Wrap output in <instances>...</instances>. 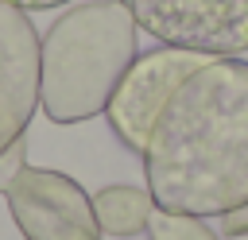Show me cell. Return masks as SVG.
<instances>
[{"label":"cell","instance_id":"obj_1","mask_svg":"<svg viewBox=\"0 0 248 240\" xmlns=\"http://www.w3.org/2000/svg\"><path fill=\"white\" fill-rule=\"evenodd\" d=\"M143 182L155 209L225 217L248 201V58H205L163 105Z\"/></svg>","mask_w":248,"mask_h":240},{"label":"cell","instance_id":"obj_2","mask_svg":"<svg viewBox=\"0 0 248 240\" xmlns=\"http://www.w3.org/2000/svg\"><path fill=\"white\" fill-rule=\"evenodd\" d=\"M136 19L120 0H89L62 12L43 35L39 108L54 124H81L108 108L136 62Z\"/></svg>","mask_w":248,"mask_h":240},{"label":"cell","instance_id":"obj_3","mask_svg":"<svg viewBox=\"0 0 248 240\" xmlns=\"http://www.w3.org/2000/svg\"><path fill=\"white\" fill-rule=\"evenodd\" d=\"M136 27L202 58H240L248 50V0H120Z\"/></svg>","mask_w":248,"mask_h":240},{"label":"cell","instance_id":"obj_4","mask_svg":"<svg viewBox=\"0 0 248 240\" xmlns=\"http://www.w3.org/2000/svg\"><path fill=\"white\" fill-rule=\"evenodd\" d=\"M8 213L23 240H101L93 197L62 170L19 166L4 190Z\"/></svg>","mask_w":248,"mask_h":240},{"label":"cell","instance_id":"obj_5","mask_svg":"<svg viewBox=\"0 0 248 240\" xmlns=\"http://www.w3.org/2000/svg\"><path fill=\"white\" fill-rule=\"evenodd\" d=\"M205 58L202 54H190V50H178V46H159V50H147V54H136V62L128 66V74L120 77L105 116H108V128L112 135L143 155L147 147V135L163 112V105L170 101V93L202 66Z\"/></svg>","mask_w":248,"mask_h":240},{"label":"cell","instance_id":"obj_6","mask_svg":"<svg viewBox=\"0 0 248 240\" xmlns=\"http://www.w3.org/2000/svg\"><path fill=\"white\" fill-rule=\"evenodd\" d=\"M43 85V39L31 15L0 0V155L12 151L35 108Z\"/></svg>","mask_w":248,"mask_h":240},{"label":"cell","instance_id":"obj_7","mask_svg":"<svg viewBox=\"0 0 248 240\" xmlns=\"http://www.w3.org/2000/svg\"><path fill=\"white\" fill-rule=\"evenodd\" d=\"M93 213L105 236H140L147 232V221L155 213V201L147 194V186H105L93 194Z\"/></svg>","mask_w":248,"mask_h":240},{"label":"cell","instance_id":"obj_8","mask_svg":"<svg viewBox=\"0 0 248 240\" xmlns=\"http://www.w3.org/2000/svg\"><path fill=\"white\" fill-rule=\"evenodd\" d=\"M147 240H221V232L205 217H186V213L155 209L151 221H147Z\"/></svg>","mask_w":248,"mask_h":240},{"label":"cell","instance_id":"obj_9","mask_svg":"<svg viewBox=\"0 0 248 240\" xmlns=\"http://www.w3.org/2000/svg\"><path fill=\"white\" fill-rule=\"evenodd\" d=\"M23 163H27V143L19 139L12 151H4V155H0V194L8 190V182L16 178V170H19Z\"/></svg>","mask_w":248,"mask_h":240},{"label":"cell","instance_id":"obj_10","mask_svg":"<svg viewBox=\"0 0 248 240\" xmlns=\"http://www.w3.org/2000/svg\"><path fill=\"white\" fill-rule=\"evenodd\" d=\"M217 232L221 236H248V201L225 217H217Z\"/></svg>","mask_w":248,"mask_h":240},{"label":"cell","instance_id":"obj_11","mask_svg":"<svg viewBox=\"0 0 248 240\" xmlns=\"http://www.w3.org/2000/svg\"><path fill=\"white\" fill-rule=\"evenodd\" d=\"M4 4H16V8H23V12H46V8H62V4H70V0H4Z\"/></svg>","mask_w":248,"mask_h":240}]
</instances>
